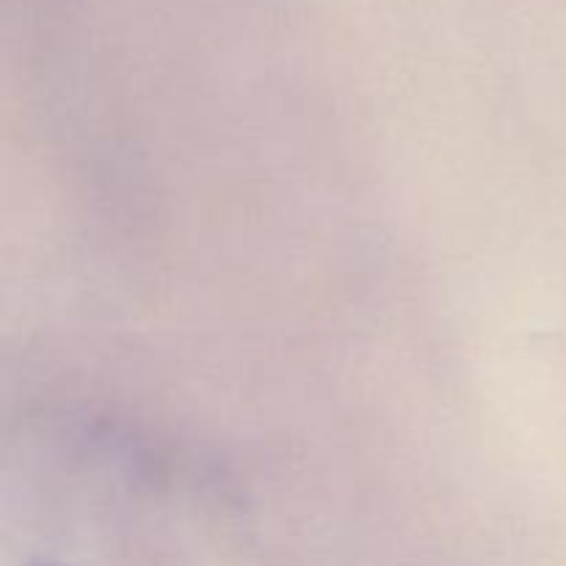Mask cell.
Listing matches in <instances>:
<instances>
[{
	"mask_svg": "<svg viewBox=\"0 0 566 566\" xmlns=\"http://www.w3.org/2000/svg\"><path fill=\"white\" fill-rule=\"evenodd\" d=\"M33 566H64V564H53V562H39V564H33Z\"/></svg>",
	"mask_w": 566,
	"mask_h": 566,
	"instance_id": "cell-1",
	"label": "cell"
}]
</instances>
